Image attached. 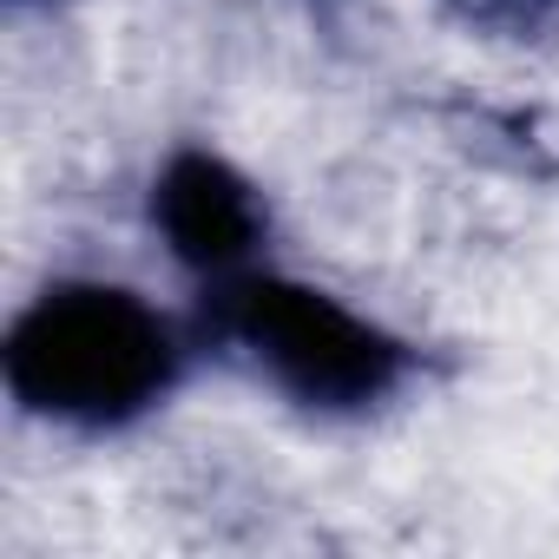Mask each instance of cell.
Wrapping results in <instances>:
<instances>
[{
  "mask_svg": "<svg viewBox=\"0 0 559 559\" xmlns=\"http://www.w3.org/2000/svg\"><path fill=\"white\" fill-rule=\"evenodd\" d=\"M152 230L171 263H185L204 284H224L237 270H257L270 204L224 152L178 145L152 178Z\"/></svg>",
  "mask_w": 559,
  "mask_h": 559,
  "instance_id": "cell-3",
  "label": "cell"
},
{
  "mask_svg": "<svg viewBox=\"0 0 559 559\" xmlns=\"http://www.w3.org/2000/svg\"><path fill=\"white\" fill-rule=\"evenodd\" d=\"M454 14L500 40H539L546 27H559V0H454Z\"/></svg>",
  "mask_w": 559,
  "mask_h": 559,
  "instance_id": "cell-4",
  "label": "cell"
},
{
  "mask_svg": "<svg viewBox=\"0 0 559 559\" xmlns=\"http://www.w3.org/2000/svg\"><path fill=\"white\" fill-rule=\"evenodd\" d=\"M8 395L73 435H119L165 408L185 382V336L178 323L106 276H60L47 284L0 343Z\"/></svg>",
  "mask_w": 559,
  "mask_h": 559,
  "instance_id": "cell-1",
  "label": "cell"
},
{
  "mask_svg": "<svg viewBox=\"0 0 559 559\" xmlns=\"http://www.w3.org/2000/svg\"><path fill=\"white\" fill-rule=\"evenodd\" d=\"M211 343H224L257 382L310 415H376L415 376V349L336 290L284 270H237L211 284Z\"/></svg>",
  "mask_w": 559,
  "mask_h": 559,
  "instance_id": "cell-2",
  "label": "cell"
}]
</instances>
